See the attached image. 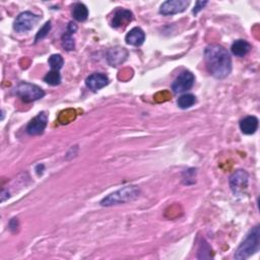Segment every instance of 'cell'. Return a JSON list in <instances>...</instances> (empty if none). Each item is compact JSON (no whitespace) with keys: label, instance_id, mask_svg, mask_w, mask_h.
<instances>
[{"label":"cell","instance_id":"ba28073f","mask_svg":"<svg viewBox=\"0 0 260 260\" xmlns=\"http://www.w3.org/2000/svg\"><path fill=\"white\" fill-rule=\"evenodd\" d=\"M190 2L187 0H168L160 8V14L163 16H173L186 11Z\"/></svg>","mask_w":260,"mask_h":260},{"label":"cell","instance_id":"9a60e30c","mask_svg":"<svg viewBox=\"0 0 260 260\" xmlns=\"http://www.w3.org/2000/svg\"><path fill=\"white\" fill-rule=\"evenodd\" d=\"M232 53L237 57H244L251 50V45L245 40H237L231 47Z\"/></svg>","mask_w":260,"mask_h":260},{"label":"cell","instance_id":"e0dca14e","mask_svg":"<svg viewBox=\"0 0 260 260\" xmlns=\"http://www.w3.org/2000/svg\"><path fill=\"white\" fill-rule=\"evenodd\" d=\"M195 103H196V98L192 94L182 95L178 99V102H177L179 108H181V109H188V108L192 107Z\"/></svg>","mask_w":260,"mask_h":260},{"label":"cell","instance_id":"3957f363","mask_svg":"<svg viewBox=\"0 0 260 260\" xmlns=\"http://www.w3.org/2000/svg\"><path fill=\"white\" fill-rule=\"evenodd\" d=\"M139 195V189L136 186H126L113 193L109 194L101 201L102 206H112L126 203L136 199Z\"/></svg>","mask_w":260,"mask_h":260},{"label":"cell","instance_id":"52a82bcc","mask_svg":"<svg viewBox=\"0 0 260 260\" xmlns=\"http://www.w3.org/2000/svg\"><path fill=\"white\" fill-rule=\"evenodd\" d=\"M249 175L244 170L236 171L230 177V187L235 195L242 194L248 187Z\"/></svg>","mask_w":260,"mask_h":260},{"label":"cell","instance_id":"30bf717a","mask_svg":"<svg viewBox=\"0 0 260 260\" xmlns=\"http://www.w3.org/2000/svg\"><path fill=\"white\" fill-rule=\"evenodd\" d=\"M128 57V52L125 48L115 47L110 49L107 53V60L111 66H119Z\"/></svg>","mask_w":260,"mask_h":260},{"label":"cell","instance_id":"8992f818","mask_svg":"<svg viewBox=\"0 0 260 260\" xmlns=\"http://www.w3.org/2000/svg\"><path fill=\"white\" fill-rule=\"evenodd\" d=\"M195 82L194 74L190 71H183L180 76L174 81L172 90L176 94H181L190 90Z\"/></svg>","mask_w":260,"mask_h":260},{"label":"cell","instance_id":"44dd1931","mask_svg":"<svg viewBox=\"0 0 260 260\" xmlns=\"http://www.w3.org/2000/svg\"><path fill=\"white\" fill-rule=\"evenodd\" d=\"M48 63L50 65V67L52 68V70H58L59 71L64 64V60H63V57L60 54H53L49 57Z\"/></svg>","mask_w":260,"mask_h":260},{"label":"cell","instance_id":"8fae6325","mask_svg":"<svg viewBox=\"0 0 260 260\" xmlns=\"http://www.w3.org/2000/svg\"><path fill=\"white\" fill-rule=\"evenodd\" d=\"M108 84H109V79L104 73H93L86 80L87 87L93 92H97L105 88Z\"/></svg>","mask_w":260,"mask_h":260},{"label":"cell","instance_id":"2e32d148","mask_svg":"<svg viewBox=\"0 0 260 260\" xmlns=\"http://www.w3.org/2000/svg\"><path fill=\"white\" fill-rule=\"evenodd\" d=\"M72 16L74 20H77L78 22H85L89 17V10L85 5L77 4L73 7Z\"/></svg>","mask_w":260,"mask_h":260},{"label":"cell","instance_id":"d6986e66","mask_svg":"<svg viewBox=\"0 0 260 260\" xmlns=\"http://www.w3.org/2000/svg\"><path fill=\"white\" fill-rule=\"evenodd\" d=\"M73 33L70 31H66V33H64L62 35V47L64 48V50L66 51H71L76 47V44H74V40L72 38Z\"/></svg>","mask_w":260,"mask_h":260},{"label":"cell","instance_id":"4fadbf2b","mask_svg":"<svg viewBox=\"0 0 260 260\" xmlns=\"http://www.w3.org/2000/svg\"><path fill=\"white\" fill-rule=\"evenodd\" d=\"M144 40H145L144 32L137 27L130 30L125 37L126 43L131 46H140L143 44Z\"/></svg>","mask_w":260,"mask_h":260},{"label":"cell","instance_id":"6da1fadb","mask_svg":"<svg viewBox=\"0 0 260 260\" xmlns=\"http://www.w3.org/2000/svg\"><path fill=\"white\" fill-rule=\"evenodd\" d=\"M206 68L211 76L217 80H224L232 71V59L222 46L217 44L209 45L204 50Z\"/></svg>","mask_w":260,"mask_h":260},{"label":"cell","instance_id":"ffe728a7","mask_svg":"<svg viewBox=\"0 0 260 260\" xmlns=\"http://www.w3.org/2000/svg\"><path fill=\"white\" fill-rule=\"evenodd\" d=\"M76 117H77L76 111L72 110V109H67L65 111H62V112L60 113L58 120L61 124H68L72 120L76 119Z\"/></svg>","mask_w":260,"mask_h":260},{"label":"cell","instance_id":"5b68a950","mask_svg":"<svg viewBox=\"0 0 260 260\" xmlns=\"http://www.w3.org/2000/svg\"><path fill=\"white\" fill-rule=\"evenodd\" d=\"M41 18L31 12H24L15 21L14 29L18 33H27L34 29V27L39 23Z\"/></svg>","mask_w":260,"mask_h":260},{"label":"cell","instance_id":"7c38bea8","mask_svg":"<svg viewBox=\"0 0 260 260\" xmlns=\"http://www.w3.org/2000/svg\"><path fill=\"white\" fill-rule=\"evenodd\" d=\"M133 20V14L128 11V10H118L113 17L112 25L113 28L118 29V28H122V27H126L131 21Z\"/></svg>","mask_w":260,"mask_h":260},{"label":"cell","instance_id":"277c9868","mask_svg":"<svg viewBox=\"0 0 260 260\" xmlns=\"http://www.w3.org/2000/svg\"><path fill=\"white\" fill-rule=\"evenodd\" d=\"M16 94L25 103L38 101L45 96V92L40 87L30 83H21L16 89Z\"/></svg>","mask_w":260,"mask_h":260},{"label":"cell","instance_id":"603a6c76","mask_svg":"<svg viewBox=\"0 0 260 260\" xmlns=\"http://www.w3.org/2000/svg\"><path fill=\"white\" fill-rule=\"evenodd\" d=\"M208 3L207 2H197L196 4H195V7H194V10H193V14L194 15H197L200 11H202V9L207 5Z\"/></svg>","mask_w":260,"mask_h":260},{"label":"cell","instance_id":"5bb4252c","mask_svg":"<svg viewBox=\"0 0 260 260\" xmlns=\"http://www.w3.org/2000/svg\"><path fill=\"white\" fill-rule=\"evenodd\" d=\"M258 119L255 116H248L240 121V129L244 134H253L258 128Z\"/></svg>","mask_w":260,"mask_h":260},{"label":"cell","instance_id":"9c48e42d","mask_svg":"<svg viewBox=\"0 0 260 260\" xmlns=\"http://www.w3.org/2000/svg\"><path fill=\"white\" fill-rule=\"evenodd\" d=\"M48 124V116L45 112L39 113L34 117L27 126V132L30 135H40L44 132Z\"/></svg>","mask_w":260,"mask_h":260},{"label":"cell","instance_id":"7402d4cb","mask_svg":"<svg viewBox=\"0 0 260 260\" xmlns=\"http://www.w3.org/2000/svg\"><path fill=\"white\" fill-rule=\"evenodd\" d=\"M50 30H51V22L49 21V22H47V23L42 27V29H41L38 33H37L36 38H35V43L43 40V39L45 38V37H47V35L49 34Z\"/></svg>","mask_w":260,"mask_h":260},{"label":"cell","instance_id":"7a4b0ae2","mask_svg":"<svg viewBox=\"0 0 260 260\" xmlns=\"http://www.w3.org/2000/svg\"><path fill=\"white\" fill-rule=\"evenodd\" d=\"M260 244V229L259 226L254 227L247 235L246 239L236 249L234 258L237 260H245L256 253Z\"/></svg>","mask_w":260,"mask_h":260},{"label":"cell","instance_id":"ac0fdd59","mask_svg":"<svg viewBox=\"0 0 260 260\" xmlns=\"http://www.w3.org/2000/svg\"><path fill=\"white\" fill-rule=\"evenodd\" d=\"M44 82H46L48 85L53 86V87L60 85V83H61V76H60L59 71L58 70H51V71H49L45 76V78H44Z\"/></svg>","mask_w":260,"mask_h":260}]
</instances>
